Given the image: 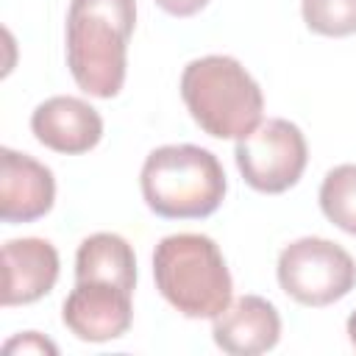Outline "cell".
Wrapping results in <instances>:
<instances>
[{"instance_id": "1", "label": "cell", "mask_w": 356, "mask_h": 356, "mask_svg": "<svg viewBox=\"0 0 356 356\" xmlns=\"http://www.w3.org/2000/svg\"><path fill=\"white\" fill-rule=\"evenodd\" d=\"M136 0H70L67 67L92 97H114L125 83Z\"/></svg>"}, {"instance_id": "2", "label": "cell", "mask_w": 356, "mask_h": 356, "mask_svg": "<svg viewBox=\"0 0 356 356\" xmlns=\"http://www.w3.org/2000/svg\"><path fill=\"white\" fill-rule=\"evenodd\" d=\"M153 278L161 298L189 320H214L234 295L228 264L206 234L164 236L153 250Z\"/></svg>"}, {"instance_id": "3", "label": "cell", "mask_w": 356, "mask_h": 356, "mask_svg": "<svg viewBox=\"0 0 356 356\" xmlns=\"http://www.w3.org/2000/svg\"><path fill=\"white\" fill-rule=\"evenodd\" d=\"M142 197L167 220H200L220 209L228 181L220 159L197 145L156 147L142 164Z\"/></svg>"}, {"instance_id": "4", "label": "cell", "mask_w": 356, "mask_h": 356, "mask_svg": "<svg viewBox=\"0 0 356 356\" xmlns=\"http://www.w3.org/2000/svg\"><path fill=\"white\" fill-rule=\"evenodd\" d=\"M181 97L192 120L217 139H242L261 125L264 97L231 56H203L184 67Z\"/></svg>"}, {"instance_id": "5", "label": "cell", "mask_w": 356, "mask_h": 356, "mask_svg": "<svg viewBox=\"0 0 356 356\" xmlns=\"http://www.w3.org/2000/svg\"><path fill=\"white\" fill-rule=\"evenodd\" d=\"M278 284L300 306H331L356 286L353 256L331 239L303 236L278 256Z\"/></svg>"}, {"instance_id": "6", "label": "cell", "mask_w": 356, "mask_h": 356, "mask_svg": "<svg viewBox=\"0 0 356 356\" xmlns=\"http://www.w3.org/2000/svg\"><path fill=\"white\" fill-rule=\"evenodd\" d=\"M234 159L248 186L264 195H281L300 181L309 161V147L295 122L273 117L248 136L236 139Z\"/></svg>"}, {"instance_id": "7", "label": "cell", "mask_w": 356, "mask_h": 356, "mask_svg": "<svg viewBox=\"0 0 356 356\" xmlns=\"http://www.w3.org/2000/svg\"><path fill=\"white\" fill-rule=\"evenodd\" d=\"M61 320L83 342L120 339L134 320L131 292L103 281H75L61 306Z\"/></svg>"}, {"instance_id": "8", "label": "cell", "mask_w": 356, "mask_h": 356, "mask_svg": "<svg viewBox=\"0 0 356 356\" xmlns=\"http://www.w3.org/2000/svg\"><path fill=\"white\" fill-rule=\"evenodd\" d=\"M56 178L50 167L11 147L0 150V217L3 222H33L53 209Z\"/></svg>"}, {"instance_id": "9", "label": "cell", "mask_w": 356, "mask_h": 356, "mask_svg": "<svg viewBox=\"0 0 356 356\" xmlns=\"http://www.w3.org/2000/svg\"><path fill=\"white\" fill-rule=\"evenodd\" d=\"M31 131L44 147L78 156L89 153L103 139V117L81 97L56 95L33 108Z\"/></svg>"}, {"instance_id": "10", "label": "cell", "mask_w": 356, "mask_h": 356, "mask_svg": "<svg viewBox=\"0 0 356 356\" xmlns=\"http://www.w3.org/2000/svg\"><path fill=\"white\" fill-rule=\"evenodd\" d=\"M214 345L231 356L267 353L281 339V314L261 295H242L231 300L211 325Z\"/></svg>"}, {"instance_id": "11", "label": "cell", "mask_w": 356, "mask_h": 356, "mask_svg": "<svg viewBox=\"0 0 356 356\" xmlns=\"http://www.w3.org/2000/svg\"><path fill=\"white\" fill-rule=\"evenodd\" d=\"M58 281V250L39 236L8 239L3 245V292L0 303L22 306L44 298Z\"/></svg>"}, {"instance_id": "12", "label": "cell", "mask_w": 356, "mask_h": 356, "mask_svg": "<svg viewBox=\"0 0 356 356\" xmlns=\"http://www.w3.org/2000/svg\"><path fill=\"white\" fill-rule=\"evenodd\" d=\"M75 281H103L125 292L136 286V256L134 248L120 234H92L78 245L75 253Z\"/></svg>"}, {"instance_id": "13", "label": "cell", "mask_w": 356, "mask_h": 356, "mask_svg": "<svg viewBox=\"0 0 356 356\" xmlns=\"http://www.w3.org/2000/svg\"><path fill=\"white\" fill-rule=\"evenodd\" d=\"M320 209L337 228L356 236V164H339L325 172L320 184Z\"/></svg>"}, {"instance_id": "14", "label": "cell", "mask_w": 356, "mask_h": 356, "mask_svg": "<svg viewBox=\"0 0 356 356\" xmlns=\"http://www.w3.org/2000/svg\"><path fill=\"white\" fill-rule=\"evenodd\" d=\"M303 22L320 36L356 33V0H300Z\"/></svg>"}, {"instance_id": "15", "label": "cell", "mask_w": 356, "mask_h": 356, "mask_svg": "<svg viewBox=\"0 0 356 356\" xmlns=\"http://www.w3.org/2000/svg\"><path fill=\"white\" fill-rule=\"evenodd\" d=\"M3 350H6V353H50V356L58 353V348H56L50 339H44L42 334H36V331H25V334L8 339V342L3 345Z\"/></svg>"}, {"instance_id": "16", "label": "cell", "mask_w": 356, "mask_h": 356, "mask_svg": "<svg viewBox=\"0 0 356 356\" xmlns=\"http://www.w3.org/2000/svg\"><path fill=\"white\" fill-rule=\"evenodd\" d=\"M156 6L172 17H192L209 6V0H156Z\"/></svg>"}, {"instance_id": "17", "label": "cell", "mask_w": 356, "mask_h": 356, "mask_svg": "<svg viewBox=\"0 0 356 356\" xmlns=\"http://www.w3.org/2000/svg\"><path fill=\"white\" fill-rule=\"evenodd\" d=\"M348 339H350V345H353V350H356V312L348 317Z\"/></svg>"}]
</instances>
